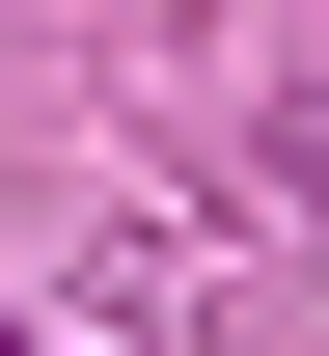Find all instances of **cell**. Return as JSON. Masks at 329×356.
<instances>
[{
    "mask_svg": "<svg viewBox=\"0 0 329 356\" xmlns=\"http://www.w3.org/2000/svg\"><path fill=\"white\" fill-rule=\"evenodd\" d=\"M0 356H28V329H0Z\"/></svg>",
    "mask_w": 329,
    "mask_h": 356,
    "instance_id": "obj_1",
    "label": "cell"
}]
</instances>
